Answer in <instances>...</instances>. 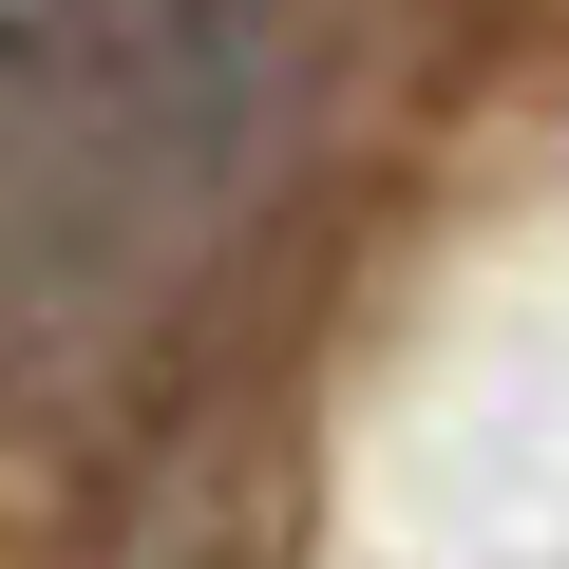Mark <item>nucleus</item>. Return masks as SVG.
Segmentation results:
<instances>
[]
</instances>
